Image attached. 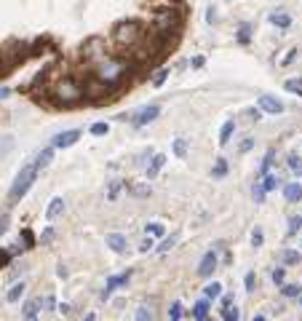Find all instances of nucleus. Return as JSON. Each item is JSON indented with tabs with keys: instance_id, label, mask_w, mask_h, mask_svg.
Masks as SVG:
<instances>
[{
	"instance_id": "nucleus-62",
	"label": "nucleus",
	"mask_w": 302,
	"mask_h": 321,
	"mask_svg": "<svg viewBox=\"0 0 302 321\" xmlns=\"http://www.w3.org/2000/svg\"><path fill=\"white\" fill-rule=\"evenodd\" d=\"M299 246H302V241H299Z\"/></svg>"
},
{
	"instance_id": "nucleus-16",
	"label": "nucleus",
	"mask_w": 302,
	"mask_h": 321,
	"mask_svg": "<svg viewBox=\"0 0 302 321\" xmlns=\"http://www.w3.org/2000/svg\"><path fill=\"white\" fill-rule=\"evenodd\" d=\"M273 163H275V150L270 147L268 153H265V158H262V163H260V169H257V180H262V177L270 172V166H273Z\"/></svg>"
},
{
	"instance_id": "nucleus-43",
	"label": "nucleus",
	"mask_w": 302,
	"mask_h": 321,
	"mask_svg": "<svg viewBox=\"0 0 302 321\" xmlns=\"http://www.w3.org/2000/svg\"><path fill=\"white\" fill-rule=\"evenodd\" d=\"M107 132H110L107 123H94V126H91V134H94V137H104Z\"/></svg>"
},
{
	"instance_id": "nucleus-32",
	"label": "nucleus",
	"mask_w": 302,
	"mask_h": 321,
	"mask_svg": "<svg viewBox=\"0 0 302 321\" xmlns=\"http://www.w3.org/2000/svg\"><path fill=\"white\" fill-rule=\"evenodd\" d=\"M299 228H302V214H294V217H289V236H297L299 233Z\"/></svg>"
},
{
	"instance_id": "nucleus-56",
	"label": "nucleus",
	"mask_w": 302,
	"mask_h": 321,
	"mask_svg": "<svg viewBox=\"0 0 302 321\" xmlns=\"http://www.w3.org/2000/svg\"><path fill=\"white\" fill-rule=\"evenodd\" d=\"M8 97H11V89L3 86V89H0V99H8Z\"/></svg>"
},
{
	"instance_id": "nucleus-19",
	"label": "nucleus",
	"mask_w": 302,
	"mask_h": 321,
	"mask_svg": "<svg viewBox=\"0 0 302 321\" xmlns=\"http://www.w3.org/2000/svg\"><path fill=\"white\" fill-rule=\"evenodd\" d=\"M233 132H236V121H225L222 129H219V145H227L230 137H233Z\"/></svg>"
},
{
	"instance_id": "nucleus-55",
	"label": "nucleus",
	"mask_w": 302,
	"mask_h": 321,
	"mask_svg": "<svg viewBox=\"0 0 302 321\" xmlns=\"http://www.w3.org/2000/svg\"><path fill=\"white\" fill-rule=\"evenodd\" d=\"M56 311H59L62 316H67V313H69V305H67V303H62V305H56Z\"/></svg>"
},
{
	"instance_id": "nucleus-22",
	"label": "nucleus",
	"mask_w": 302,
	"mask_h": 321,
	"mask_svg": "<svg viewBox=\"0 0 302 321\" xmlns=\"http://www.w3.org/2000/svg\"><path fill=\"white\" fill-rule=\"evenodd\" d=\"M145 233L150 239H160L166 233V228H164V222H150V225H145Z\"/></svg>"
},
{
	"instance_id": "nucleus-17",
	"label": "nucleus",
	"mask_w": 302,
	"mask_h": 321,
	"mask_svg": "<svg viewBox=\"0 0 302 321\" xmlns=\"http://www.w3.org/2000/svg\"><path fill=\"white\" fill-rule=\"evenodd\" d=\"M25 289H27V284H25V281L11 284V289H8V294H6V300H8V303H19V300H21V294H25Z\"/></svg>"
},
{
	"instance_id": "nucleus-8",
	"label": "nucleus",
	"mask_w": 302,
	"mask_h": 321,
	"mask_svg": "<svg viewBox=\"0 0 302 321\" xmlns=\"http://www.w3.org/2000/svg\"><path fill=\"white\" fill-rule=\"evenodd\" d=\"M129 279H131V270H126V273H121V276H110L107 279V284H104V292H102V300H107V297L118 289V287H126L129 284Z\"/></svg>"
},
{
	"instance_id": "nucleus-46",
	"label": "nucleus",
	"mask_w": 302,
	"mask_h": 321,
	"mask_svg": "<svg viewBox=\"0 0 302 321\" xmlns=\"http://www.w3.org/2000/svg\"><path fill=\"white\" fill-rule=\"evenodd\" d=\"M8 222H11V217H8L6 211H3V214H0V236H6V230H8Z\"/></svg>"
},
{
	"instance_id": "nucleus-15",
	"label": "nucleus",
	"mask_w": 302,
	"mask_h": 321,
	"mask_svg": "<svg viewBox=\"0 0 302 321\" xmlns=\"http://www.w3.org/2000/svg\"><path fill=\"white\" fill-rule=\"evenodd\" d=\"M126 190H129V196H136V198H147L150 193H153V187H150V182H139V185L126 182Z\"/></svg>"
},
{
	"instance_id": "nucleus-13",
	"label": "nucleus",
	"mask_w": 302,
	"mask_h": 321,
	"mask_svg": "<svg viewBox=\"0 0 302 321\" xmlns=\"http://www.w3.org/2000/svg\"><path fill=\"white\" fill-rule=\"evenodd\" d=\"M164 163H166V156L164 153H158V156H153V161L147 163V180H155L158 172L164 169Z\"/></svg>"
},
{
	"instance_id": "nucleus-50",
	"label": "nucleus",
	"mask_w": 302,
	"mask_h": 321,
	"mask_svg": "<svg viewBox=\"0 0 302 321\" xmlns=\"http://www.w3.org/2000/svg\"><path fill=\"white\" fill-rule=\"evenodd\" d=\"M243 284H246V292H254V273H246Z\"/></svg>"
},
{
	"instance_id": "nucleus-42",
	"label": "nucleus",
	"mask_w": 302,
	"mask_h": 321,
	"mask_svg": "<svg viewBox=\"0 0 302 321\" xmlns=\"http://www.w3.org/2000/svg\"><path fill=\"white\" fill-rule=\"evenodd\" d=\"M169 75H171L169 70H158V73H155V78H153V86H164Z\"/></svg>"
},
{
	"instance_id": "nucleus-14",
	"label": "nucleus",
	"mask_w": 302,
	"mask_h": 321,
	"mask_svg": "<svg viewBox=\"0 0 302 321\" xmlns=\"http://www.w3.org/2000/svg\"><path fill=\"white\" fill-rule=\"evenodd\" d=\"M208 311H212V305H208V300L203 297V300H198L193 305V311H190V316L195 318V321H203V318H208Z\"/></svg>"
},
{
	"instance_id": "nucleus-61",
	"label": "nucleus",
	"mask_w": 302,
	"mask_h": 321,
	"mask_svg": "<svg viewBox=\"0 0 302 321\" xmlns=\"http://www.w3.org/2000/svg\"><path fill=\"white\" fill-rule=\"evenodd\" d=\"M297 300H299V308H302V294H299V297H297Z\"/></svg>"
},
{
	"instance_id": "nucleus-57",
	"label": "nucleus",
	"mask_w": 302,
	"mask_h": 321,
	"mask_svg": "<svg viewBox=\"0 0 302 321\" xmlns=\"http://www.w3.org/2000/svg\"><path fill=\"white\" fill-rule=\"evenodd\" d=\"M230 305H233V297L225 294V297H222V308H230Z\"/></svg>"
},
{
	"instance_id": "nucleus-54",
	"label": "nucleus",
	"mask_w": 302,
	"mask_h": 321,
	"mask_svg": "<svg viewBox=\"0 0 302 321\" xmlns=\"http://www.w3.org/2000/svg\"><path fill=\"white\" fill-rule=\"evenodd\" d=\"M56 276H59V279H67V276H69V270H67L64 265H59V270H56Z\"/></svg>"
},
{
	"instance_id": "nucleus-35",
	"label": "nucleus",
	"mask_w": 302,
	"mask_h": 321,
	"mask_svg": "<svg viewBox=\"0 0 302 321\" xmlns=\"http://www.w3.org/2000/svg\"><path fill=\"white\" fill-rule=\"evenodd\" d=\"M265 196H268V193H265V187H262L260 182H254V187H251V198L257 201V204H265Z\"/></svg>"
},
{
	"instance_id": "nucleus-6",
	"label": "nucleus",
	"mask_w": 302,
	"mask_h": 321,
	"mask_svg": "<svg viewBox=\"0 0 302 321\" xmlns=\"http://www.w3.org/2000/svg\"><path fill=\"white\" fill-rule=\"evenodd\" d=\"M80 139V129H69V132H62V134H56L54 137V150H64V147H73L75 142Z\"/></svg>"
},
{
	"instance_id": "nucleus-26",
	"label": "nucleus",
	"mask_w": 302,
	"mask_h": 321,
	"mask_svg": "<svg viewBox=\"0 0 302 321\" xmlns=\"http://www.w3.org/2000/svg\"><path fill=\"white\" fill-rule=\"evenodd\" d=\"M212 174H214V180H222V177H227V161H225V158H217Z\"/></svg>"
},
{
	"instance_id": "nucleus-10",
	"label": "nucleus",
	"mask_w": 302,
	"mask_h": 321,
	"mask_svg": "<svg viewBox=\"0 0 302 321\" xmlns=\"http://www.w3.org/2000/svg\"><path fill=\"white\" fill-rule=\"evenodd\" d=\"M62 211H64V198H62V196H54V198L49 201V206H45V220L54 222Z\"/></svg>"
},
{
	"instance_id": "nucleus-41",
	"label": "nucleus",
	"mask_w": 302,
	"mask_h": 321,
	"mask_svg": "<svg viewBox=\"0 0 302 321\" xmlns=\"http://www.w3.org/2000/svg\"><path fill=\"white\" fill-rule=\"evenodd\" d=\"M262 244H265V233H262L260 228H254V230H251V246H257V249H260Z\"/></svg>"
},
{
	"instance_id": "nucleus-52",
	"label": "nucleus",
	"mask_w": 302,
	"mask_h": 321,
	"mask_svg": "<svg viewBox=\"0 0 302 321\" xmlns=\"http://www.w3.org/2000/svg\"><path fill=\"white\" fill-rule=\"evenodd\" d=\"M206 22H208V25H214V22H217V11H214V8H208V14H206Z\"/></svg>"
},
{
	"instance_id": "nucleus-30",
	"label": "nucleus",
	"mask_w": 302,
	"mask_h": 321,
	"mask_svg": "<svg viewBox=\"0 0 302 321\" xmlns=\"http://www.w3.org/2000/svg\"><path fill=\"white\" fill-rule=\"evenodd\" d=\"M281 294H284V297H299V294H302V287H299V284H284Z\"/></svg>"
},
{
	"instance_id": "nucleus-37",
	"label": "nucleus",
	"mask_w": 302,
	"mask_h": 321,
	"mask_svg": "<svg viewBox=\"0 0 302 321\" xmlns=\"http://www.w3.org/2000/svg\"><path fill=\"white\" fill-rule=\"evenodd\" d=\"M289 169H292L297 177H302V158L299 156H289Z\"/></svg>"
},
{
	"instance_id": "nucleus-40",
	"label": "nucleus",
	"mask_w": 302,
	"mask_h": 321,
	"mask_svg": "<svg viewBox=\"0 0 302 321\" xmlns=\"http://www.w3.org/2000/svg\"><path fill=\"white\" fill-rule=\"evenodd\" d=\"M284 281H286V268H281V265H278V268L273 270V284H278V287H284Z\"/></svg>"
},
{
	"instance_id": "nucleus-39",
	"label": "nucleus",
	"mask_w": 302,
	"mask_h": 321,
	"mask_svg": "<svg viewBox=\"0 0 302 321\" xmlns=\"http://www.w3.org/2000/svg\"><path fill=\"white\" fill-rule=\"evenodd\" d=\"M222 316H225V321H241V313H238V308H236V305L225 308V311H222Z\"/></svg>"
},
{
	"instance_id": "nucleus-51",
	"label": "nucleus",
	"mask_w": 302,
	"mask_h": 321,
	"mask_svg": "<svg viewBox=\"0 0 302 321\" xmlns=\"http://www.w3.org/2000/svg\"><path fill=\"white\" fill-rule=\"evenodd\" d=\"M43 308H49V311H54V308H56V300H54V297H45V300H43Z\"/></svg>"
},
{
	"instance_id": "nucleus-28",
	"label": "nucleus",
	"mask_w": 302,
	"mask_h": 321,
	"mask_svg": "<svg viewBox=\"0 0 302 321\" xmlns=\"http://www.w3.org/2000/svg\"><path fill=\"white\" fill-rule=\"evenodd\" d=\"M284 89L292 91V94H297V97H302V78H289V80L284 83Z\"/></svg>"
},
{
	"instance_id": "nucleus-2",
	"label": "nucleus",
	"mask_w": 302,
	"mask_h": 321,
	"mask_svg": "<svg viewBox=\"0 0 302 321\" xmlns=\"http://www.w3.org/2000/svg\"><path fill=\"white\" fill-rule=\"evenodd\" d=\"M112 38L118 40L121 46H134V43H139L145 38V32H142V25L131 19V22H121V25H115Z\"/></svg>"
},
{
	"instance_id": "nucleus-44",
	"label": "nucleus",
	"mask_w": 302,
	"mask_h": 321,
	"mask_svg": "<svg viewBox=\"0 0 302 321\" xmlns=\"http://www.w3.org/2000/svg\"><path fill=\"white\" fill-rule=\"evenodd\" d=\"M11 260H14V252L11 249H0V268H6Z\"/></svg>"
},
{
	"instance_id": "nucleus-38",
	"label": "nucleus",
	"mask_w": 302,
	"mask_h": 321,
	"mask_svg": "<svg viewBox=\"0 0 302 321\" xmlns=\"http://www.w3.org/2000/svg\"><path fill=\"white\" fill-rule=\"evenodd\" d=\"M14 150V137H0V156Z\"/></svg>"
},
{
	"instance_id": "nucleus-4",
	"label": "nucleus",
	"mask_w": 302,
	"mask_h": 321,
	"mask_svg": "<svg viewBox=\"0 0 302 321\" xmlns=\"http://www.w3.org/2000/svg\"><path fill=\"white\" fill-rule=\"evenodd\" d=\"M158 115H160V104H147V107H142V110H136L131 115V123L134 126H147V123H153Z\"/></svg>"
},
{
	"instance_id": "nucleus-1",
	"label": "nucleus",
	"mask_w": 302,
	"mask_h": 321,
	"mask_svg": "<svg viewBox=\"0 0 302 321\" xmlns=\"http://www.w3.org/2000/svg\"><path fill=\"white\" fill-rule=\"evenodd\" d=\"M38 166L35 163H27V166H21V172L16 174V180H14V185H11V190H8V204H16V201H21L27 193H30V187H32V182L38 180Z\"/></svg>"
},
{
	"instance_id": "nucleus-25",
	"label": "nucleus",
	"mask_w": 302,
	"mask_h": 321,
	"mask_svg": "<svg viewBox=\"0 0 302 321\" xmlns=\"http://www.w3.org/2000/svg\"><path fill=\"white\" fill-rule=\"evenodd\" d=\"M270 22H273L275 27L286 30L289 25H292V16H289V14H281V11H278V14H270Z\"/></svg>"
},
{
	"instance_id": "nucleus-18",
	"label": "nucleus",
	"mask_w": 302,
	"mask_h": 321,
	"mask_svg": "<svg viewBox=\"0 0 302 321\" xmlns=\"http://www.w3.org/2000/svg\"><path fill=\"white\" fill-rule=\"evenodd\" d=\"M203 297H206V300H219V297H222V284H219V281L206 284V287H203Z\"/></svg>"
},
{
	"instance_id": "nucleus-29",
	"label": "nucleus",
	"mask_w": 302,
	"mask_h": 321,
	"mask_svg": "<svg viewBox=\"0 0 302 321\" xmlns=\"http://www.w3.org/2000/svg\"><path fill=\"white\" fill-rule=\"evenodd\" d=\"M174 156H177V158H184V156H188V139H174Z\"/></svg>"
},
{
	"instance_id": "nucleus-27",
	"label": "nucleus",
	"mask_w": 302,
	"mask_h": 321,
	"mask_svg": "<svg viewBox=\"0 0 302 321\" xmlns=\"http://www.w3.org/2000/svg\"><path fill=\"white\" fill-rule=\"evenodd\" d=\"M134 318L136 321H155V316H153V311H150L147 305H139L136 311H134Z\"/></svg>"
},
{
	"instance_id": "nucleus-60",
	"label": "nucleus",
	"mask_w": 302,
	"mask_h": 321,
	"mask_svg": "<svg viewBox=\"0 0 302 321\" xmlns=\"http://www.w3.org/2000/svg\"><path fill=\"white\" fill-rule=\"evenodd\" d=\"M203 321H219V318H212V316H208V318H203Z\"/></svg>"
},
{
	"instance_id": "nucleus-36",
	"label": "nucleus",
	"mask_w": 302,
	"mask_h": 321,
	"mask_svg": "<svg viewBox=\"0 0 302 321\" xmlns=\"http://www.w3.org/2000/svg\"><path fill=\"white\" fill-rule=\"evenodd\" d=\"M177 241H179V236H177V233H174V236H169V239H164V244L158 246V252H171V249H174V244H177Z\"/></svg>"
},
{
	"instance_id": "nucleus-47",
	"label": "nucleus",
	"mask_w": 302,
	"mask_h": 321,
	"mask_svg": "<svg viewBox=\"0 0 302 321\" xmlns=\"http://www.w3.org/2000/svg\"><path fill=\"white\" fill-rule=\"evenodd\" d=\"M153 246H155V239H150V236H147V239H145L142 244H139V252H150Z\"/></svg>"
},
{
	"instance_id": "nucleus-59",
	"label": "nucleus",
	"mask_w": 302,
	"mask_h": 321,
	"mask_svg": "<svg viewBox=\"0 0 302 321\" xmlns=\"http://www.w3.org/2000/svg\"><path fill=\"white\" fill-rule=\"evenodd\" d=\"M251 321H268V318H265V316H254Z\"/></svg>"
},
{
	"instance_id": "nucleus-49",
	"label": "nucleus",
	"mask_w": 302,
	"mask_h": 321,
	"mask_svg": "<svg viewBox=\"0 0 302 321\" xmlns=\"http://www.w3.org/2000/svg\"><path fill=\"white\" fill-rule=\"evenodd\" d=\"M246 115L251 118V121H260V118H262V110H260V107H251V110H246Z\"/></svg>"
},
{
	"instance_id": "nucleus-53",
	"label": "nucleus",
	"mask_w": 302,
	"mask_h": 321,
	"mask_svg": "<svg viewBox=\"0 0 302 321\" xmlns=\"http://www.w3.org/2000/svg\"><path fill=\"white\" fill-rule=\"evenodd\" d=\"M294 56H297V49H292V51H289V56L284 59V62H281V65H292V62H294Z\"/></svg>"
},
{
	"instance_id": "nucleus-11",
	"label": "nucleus",
	"mask_w": 302,
	"mask_h": 321,
	"mask_svg": "<svg viewBox=\"0 0 302 321\" xmlns=\"http://www.w3.org/2000/svg\"><path fill=\"white\" fill-rule=\"evenodd\" d=\"M107 246L112 249L115 254H123L126 249H129V241H126L123 233H110V236H107Z\"/></svg>"
},
{
	"instance_id": "nucleus-24",
	"label": "nucleus",
	"mask_w": 302,
	"mask_h": 321,
	"mask_svg": "<svg viewBox=\"0 0 302 321\" xmlns=\"http://www.w3.org/2000/svg\"><path fill=\"white\" fill-rule=\"evenodd\" d=\"M121 187H123V182H121V180H110V182H107V201H118Z\"/></svg>"
},
{
	"instance_id": "nucleus-23",
	"label": "nucleus",
	"mask_w": 302,
	"mask_h": 321,
	"mask_svg": "<svg viewBox=\"0 0 302 321\" xmlns=\"http://www.w3.org/2000/svg\"><path fill=\"white\" fill-rule=\"evenodd\" d=\"M278 182H281V177H278V174H265L260 185L265 187V193H270V190H275V187H278Z\"/></svg>"
},
{
	"instance_id": "nucleus-12",
	"label": "nucleus",
	"mask_w": 302,
	"mask_h": 321,
	"mask_svg": "<svg viewBox=\"0 0 302 321\" xmlns=\"http://www.w3.org/2000/svg\"><path fill=\"white\" fill-rule=\"evenodd\" d=\"M284 198L289 204H299L302 201V185L299 182H286L284 185Z\"/></svg>"
},
{
	"instance_id": "nucleus-34",
	"label": "nucleus",
	"mask_w": 302,
	"mask_h": 321,
	"mask_svg": "<svg viewBox=\"0 0 302 321\" xmlns=\"http://www.w3.org/2000/svg\"><path fill=\"white\" fill-rule=\"evenodd\" d=\"M179 318H182V303L174 300L171 308H169V321H179Z\"/></svg>"
},
{
	"instance_id": "nucleus-7",
	"label": "nucleus",
	"mask_w": 302,
	"mask_h": 321,
	"mask_svg": "<svg viewBox=\"0 0 302 321\" xmlns=\"http://www.w3.org/2000/svg\"><path fill=\"white\" fill-rule=\"evenodd\" d=\"M257 107H260L262 113H270V115L284 113V102L275 99V97H270V94H262V97H257Z\"/></svg>"
},
{
	"instance_id": "nucleus-48",
	"label": "nucleus",
	"mask_w": 302,
	"mask_h": 321,
	"mask_svg": "<svg viewBox=\"0 0 302 321\" xmlns=\"http://www.w3.org/2000/svg\"><path fill=\"white\" fill-rule=\"evenodd\" d=\"M40 241H43V246H49V244L54 241V228H45V230H43V239H40Z\"/></svg>"
},
{
	"instance_id": "nucleus-58",
	"label": "nucleus",
	"mask_w": 302,
	"mask_h": 321,
	"mask_svg": "<svg viewBox=\"0 0 302 321\" xmlns=\"http://www.w3.org/2000/svg\"><path fill=\"white\" fill-rule=\"evenodd\" d=\"M190 65H193V67H203V56H195Z\"/></svg>"
},
{
	"instance_id": "nucleus-3",
	"label": "nucleus",
	"mask_w": 302,
	"mask_h": 321,
	"mask_svg": "<svg viewBox=\"0 0 302 321\" xmlns=\"http://www.w3.org/2000/svg\"><path fill=\"white\" fill-rule=\"evenodd\" d=\"M56 97H59L62 104H75V102H80V99L86 97V91H83V86H80L78 80L64 78L59 86H56Z\"/></svg>"
},
{
	"instance_id": "nucleus-31",
	"label": "nucleus",
	"mask_w": 302,
	"mask_h": 321,
	"mask_svg": "<svg viewBox=\"0 0 302 321\" xmlns=\"http://www.w3.org/2000/svg\"><path fill=\"white\" fill-rule=\"evenodd\" d=\"M249 38H251V25H246V22H243V25L238 27V43H241V46H246Z\"/></svg>"
},
{
	"instance_id": "nucleus-45",
	"label": "nucleus",
	"mask_w": 302,
	"mask_h": 321,
	"mask_svg": "<svg viewBox=\"0 0 302 321\" xmlns=\"http://www.w3.org/2000/svg\"><path fill=\"white\" fill-rule=\"evenodd\" d=\"M251 147H254V137H243V139H241V145H238L241 153H249Z\"/></svg>"
},
{
	"instance_id": "nucleus-20",
	"label": "nucleus",
	"mask_w": 302,
	"mask_h": 321,
	"mask_svg": "<svg viewBox=\"0 0 302 321\" xmlns=\"http://www.w3.org/2000/svg\"><path fill=\"white\" fill-rule=\"evenodd\" d=\"M278 260H281V265H297L299 263V252H294V249H281Z\"/></svg>"
},
{
	"instance_id": "nucleus-21",
	"label": "nucleus",
	"mask_w": 302,
	"mask_h": 321,
	"mask_svg": "<svg viewBox=\"0 0 302 321\" xmlns=\"http://www.w3.org/2000/svg\"><path fill=\"white\" fill-rule=\"evenodd\" d=\"M51 161H54V147H45V150L38 153V158H35V166H38V169H45V166H49Z\"/></svg>"
},
{
	"instance_id": "nucleus-33",
	"label": "nucleus",
	"mask_w": 302,
	"mask_h": 321,
	"mask_svg": "<svg viewBox=\"0 0 302 321\" xmlns=\"http://www.w3.org/2000/svg\"><path fill=\"white\" fill-rule=\"evenodd\" d=\"M19 241H25V249H35V233L30 228H25L21 236H19Z\"/></svg>"
},
{
	"instance_id": "nucleus-5",
	"label": "nucleus",
	"mask_w": 302,
	"mask_h": 321,
	"mask_svg": "<svg viewBox=\"0 0 302 321\" xmlns=\"http://www.w3.org/2000/svg\"><path fill=\"white\" fill-rule=\"evenodd\" d=\"M219 265V257H217V249H208V252L201 257V263H198V276L201 279H208V276H214V270Z\"/></svg>"
},
{
	"instance_id": "nucleus-9",
	"label": "nucleus",
	"mask_w": 302,
	"mask_h": 321,
	"mask_svg": "<svg viewBox=\"0 0 302 321\" xmlns=\"http://www.w3.org/2000/svg\"><path fill=\"white\" fill-rule=\"evenodd\" d=\"M43 308V297H32V300H27L25 305H21V313H25V321H35Z\"/></svg>"
}]
</instances>
